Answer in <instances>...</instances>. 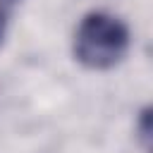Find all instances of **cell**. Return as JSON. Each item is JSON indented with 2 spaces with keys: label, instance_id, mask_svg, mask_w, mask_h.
Returning a JSON list of instances; mask_svg holds the SVG:
<instances>
[{
  "label": "cell",
  "instance_id": "6da1fadb",
  "mask_svg": "<svg viewBox=\"0 0 153 153\" xmlns=\"http://www.w3.org/2000/svg\"><path fill=\"white\" fill-rule=\"evenodd\" d=\"M129 50V29L108 12H88L74 33V55L91 69L115 67Z\"/></svg>",
  "mask_w": 153,
  "mask_h": 153
},
{
  "label": "cell",
  "instance_id": "7a4b0ae2",
  "mask_svg": "<svg viewBox=\"0 0 153 153\" xmlns=\"http://www.w3.org/2000/svg\"><path fill=\"white\" fill-rule=\"evenodd\" d=\"M7 12H10L7 0H0V41H2V36H5V26H7Z\"/></svg>",
  "mask_w": 153,
  "mask_h": 153
}]
</instances>
